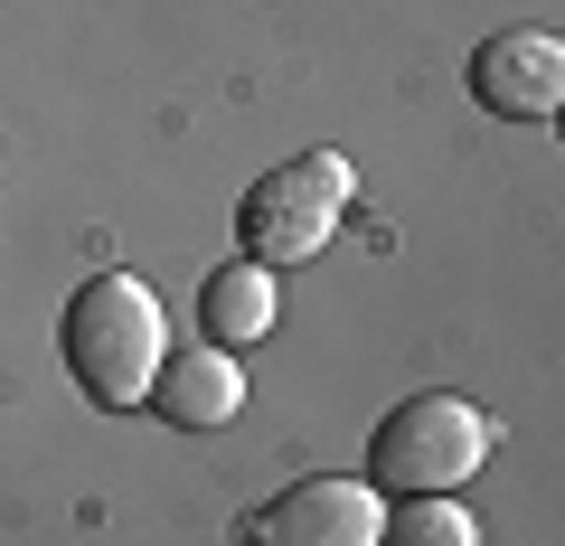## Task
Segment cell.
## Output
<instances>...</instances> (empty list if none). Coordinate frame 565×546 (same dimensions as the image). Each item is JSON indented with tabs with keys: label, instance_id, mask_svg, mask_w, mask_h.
Instances as JSON below:
<instances>
[{
	"label": "cell",
	"instance_id": "cell-1",
	"mask_svg": "<svg viewBox=\"0 0 565 546\" xmlns=\"http://www.w3.org/2000/svg\"><path fill=\"white\" fill-rule=\"evenodd\" d=\"M57 349H66V377H76L104 415H132V405H151V377H161V358H170V330H161V302H151L132 274H85L76 302H66Z\"/></svg>",
	"mask_w": 565,
	"mask_h": 546
},
{
	"label": "cell",
	"instance_id": "cell-2",
	"mask_svg": "<svg viewBox=\"0 0 565 546\" xmlns=\"http://www.w3.org/2000/svg\"><path fill=\"white\" fill-rule=\"evenodd\" d=\"M490 443H500V425L471 396H405L367 433V490L377 500H452L490 462Z\"/></svg>",
	"mask_w": 565,
	"mask_h": 546
},
{
	"label": "cell",
	"instance_id": "cell-3",
	"mask_svg": "<svg viewBox=\"0 0 565 546\" xmlns=\"http://www.w3.org/2000/svg\"><path fill=\"white\" fill-rule=\"evenodd\" d=\"M349 199H359L349 151H302V161L264 170V180L236 199V236H245L255 264H302V255H321V245L340 236Z\"/></svg>",
	"mask_w": 565,
	"mask_h": 546
},
{
	"label": "cell",
	"instance_id": "cell-4",
	"mask_svg": "<svg viewBox=\"0 0 565 546\" xmlns=\"http://www.w3.org/2000/svg\"><path fill=\"white\" fill-rule=\"evenodd\" d=\"M386 500L367 481H292L245 518V546H377Z\"/></svg>",
	"mask_w": 565,
	"mask_h": 546
},
{
	"label": "cell",
	"instance_id": "cell-5",
	"mask_svg": "<svg viewBox=\"0 0 565 546\" xmlns=\"http://www.w3.org/2000/svg\"><path fill=\"white\" fill-rule=\"evenodd\" d=\"M471 104H490L500 122H556L565 104V39L556 29H500L471 57Z\"/></svg>",
	"mask_w": 565,
	"mask_h": 546
},
{
	"label": "cell",
	"instance_id": "cell-6",
	"mask_svg": "<svg viewBox=\"0 0 565 546\" xmlns=\"http://www.w3.org/2000/svg\"><path fill=\"white\" fill-rule=\"evenodd\" d=\"M151 405H161V425H236L245 415V367L236 349H180V358H161V377H151Z\"/></svg>",
	"mask_w": 565,
	"mask_h": 546
},
{
	"label": "cell",
	"instance_id": "cell-7",
	"mask_svg": "<svg viewBox=\"0 0 565 546\" xmlns=\"http://www.w3.org/2000/svg\"><path fill=\"white\" fill-rule=\"evenodd\" d=\"M274 264H255V255H236V264H217L199 283V330H207V349H255L264 330H274Z\"/></svg>",
	"mask_w": 565,
	"mask_h": 546
},
{
	"label": "cell",
	"instance_id": "cell-8",
	"mask_svg": "<svg viewBox=\"0 0 565 546\" xmlns=\"http://www.w3.org/2000/svg\"><path fill=\"white\" fill-rule=\"evenodd\" d=\"M377 546H481V518L462 500H405Z\"/></svg>",
	"mask_w": 565,
	"mask_h": 546
}]
</instances>
